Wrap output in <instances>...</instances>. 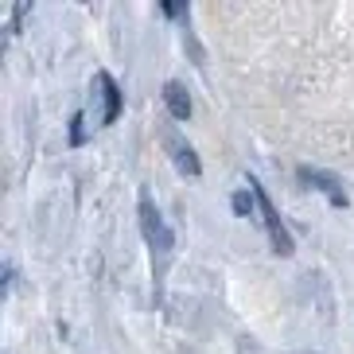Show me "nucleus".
I'll list each match as a JSON object with an SVG mask.
<instances>
[{
	"instance_id": "6",
	"label": "nucleus",
	"mask_w": 354,
	"mask_h": 354,
	"mask_svg": "<svg viewBox=\"0 0 354 354\" xmlns=\"http://www.w3.org/2000/svg\"><path fill=\"white\" fill-rule=\"evenodd\" d=\"M167 148L176 152V167L183 171V176H198V171H203V167H198V160H195V152H191L187 145H179L176 136H167Z\"/></svg>"
},
{
	"instance_id": "2",
	"label": "nucleus",
	"mask_w": 354,
	"mask_h": 354,
	"mask_svg": "<svg viewBox=\"0 0 354 354\" xmlns=\"http://www.w3.org/2000/svg\"><path fill=\"white\" fill-rule=\"evenodd\" d=\"M250 191H253V198H257V207H261V214H265V226H269V238H272V250L281 253V257H288L296 245H292V238H288V230H284V222H281V214L272 210V203H269V195L261 191V183H250Z\"/></svg>"
},
{
	"instance_id": "1",
	"label": "nucleus",
	"mask_w": 354,
	"mask_h": 354,
	"mask_svg": "<svg viewBox=\"0 0 354 354\" xmlns=\"http://www.w3.org/2000/svg\"><path fill=\"white\" fill-rule=\"evenodd\" d=\"M136 214H140V230H145V241L152 245V253H171V245H176V234L167 230V222L160 218V210L152 207V198L140 195V207H136Z\"/></svg>"
},
{
	"instance_id": "4",
	"label": "nucleus",
	"mask_w": 354,
	"mask_h": 354,
	"mask_svg": "<svg viewBox=\"0 0 354 354\" xmlns=\"http://www.w3.org/2000/svg\"><path fill=\"white\" fill-rule=\"evenodd\" d=\"M164 102H167V113L176 117V121H187L191 117V97H187V90H183L179 82L164 86Z\"/></svg>"
},
{
	"instance_id": "5",
	"label": "nucleus",
	"mask_w": 354,
	"mask_h": 354,
	"mask_svg": "<svg viewBox=\"0 0 354 354\" xmlns=\"http://www.w3.org/2000/svg\"><path fill=\"white\" fill-rule=\"evenodd\" d=\"M97 82H102V94H105V113H102V125H113L117 113H121V90H117V82L109 78V74H97Z\"/></svg>"
},
{
	"instance_id": "7",
	"label": "nucleus",
	"mask_w": 354,
	"mask_h": 354,
	"mask_svg": "<svg viewBox=\"0 0 354 354\" xmlns=\"http://www.w3.org/2000/svg\"><path fill=\"white\" fill-rule=\"evenodd\" d=\"M250 207H253V191H250V195L238 191V195H234V210H238V214H250Z\"/></svg>"
},
{
	"instance_id": "3",
	"label": "nucleus",
	"mask_w": 354,
	"mask_h": 354,
	"mask_svg": "<svg viewBox=\"0 0 354 354\" xmlns=\"http://www.w3.org/2000/svg\"><path fill=\"white\" fill-rule=\"evenodd\" d=\"M296 176H300L304 183H315V187H319L323 195L331 198L335 207H346V203H351V195H346V191H343V183H339V179H335V176H327V171H315V167H300Z\"/></svg>"
}]
</instances>
